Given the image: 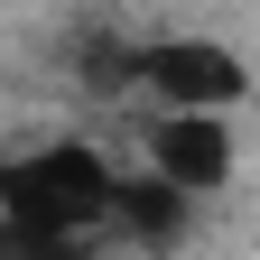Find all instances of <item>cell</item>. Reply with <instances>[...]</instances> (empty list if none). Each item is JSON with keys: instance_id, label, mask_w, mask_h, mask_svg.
<instances>
[{"instance_id": "obj_1", "label": "cell", "mask_w": 260, "mask_h": 260, "mask_svg": "<svg viewBox=\"0 0 260 260\" xmlns=\"http://www.w3.org/2000/svg\"><path fill=\"white\" fill-rule=\"evenodd\" d=\"M112 205H121V186H112V168H103L84 140H47V149H28V158L0 168V223H19V233L75 242V233H93Z\"/></svg>"}, {"instance_id": "obj_2", "label": "cell", "mask_w": 260, "mask_h": 260, "mask_svg": "<svg viewBox=\"0 0 260 260\" xmlns=\"http://www.w3.org/2000/svg\"><path fill=\"white\" fill-rule=\"evenodd\" d=\"M140 84L168 93L177 112H223V103L251 93V65L214 38H168V47H140Z\"/></svg>"}, {"instance_id": "obj_3", "label": "cell", "mask_w": 260, "mask_h": 260, "mask_svg": "<svg viewBox=\"0 0 260 260\" xmlns=\"http://www.w3.org/2000/svg\"><path fill=\"white\" fill-rule=\"evenodd\" d=\"M149 149H158V177L186 186V195H214L223 177H233V140H223V121H214V112H177Z\"/></svg>"}, {"instance_id": "obj_4", "label": "cell", "mask_w": 260, "mask_h": 260, "mask_svg": "<svg viewBox=\"0 0 260 260\" xmlns=\"http://www.w3.org/2000/svg\"><path fill=\"white\" fill-rule=\"evenodd\" d=\"M112 214H130L149 242H177L186 233V186H168V177H149V186H121V205Z\"/></svg>"}]
</instances>
